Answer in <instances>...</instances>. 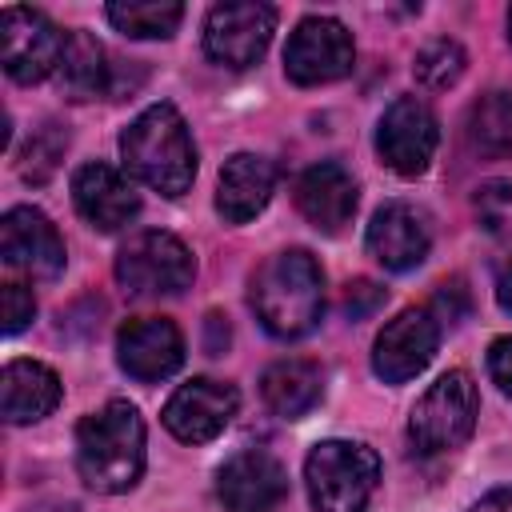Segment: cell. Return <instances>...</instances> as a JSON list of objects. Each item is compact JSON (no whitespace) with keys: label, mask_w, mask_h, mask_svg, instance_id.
Segmentation results:
<instances>
[{"label":"cell","mask_w":512,"mask_h":512,"mask_svg":"<svg viewBox=\"0 0 512 512\" xmlns=\"http://www.w3.org/2000/svg\"><path fill=\"white\" fill-rule=\"evenodd\" d=\"M252 308L256 320L280 336L300 340L320 324L324 312V272L304 248H288L268 256L252 276Z\"/></svg>","instance_id":"1"},{"label":"cell","mask_w":512,"mask_h":512,"mask_svg":"<svg viewBox=\"0 0 512 512\" xmlns=\"http://www.w3.org/2000/svg\"><path fill=\"white\" fill-rule=\"evenodd\" d=\"M120 156L128 172L160 196H184L196 180V144L184 116L172 104L144 108L120 136Z\"/></svg>","instance_id":"2"},{"label":"cell","mask_w":512,"mask_h":512,"mask_svg":"<svg viewBox=\"0 0 512 512\" xmlns=\"http://www.w3.org/2000/svg\"><path fill=\"white\" fill-rule=\"evenodd\" d=\"M76 468L96 492H128L144 472V420L128 400H108L76 428Z\"/></svg>","instance_id":"3"},{"label":"cell","mask_w":512,"mask_h":512,"mask_svg":"<svg viewBox=\"0 0 512 512\" xmlns=\"http://www.w3.org/2000/svg\"><path fill=\"white\" fill-rule=\"evenodd\" d=\"M304 480L316 512H364L380 480V460L368 444L320 440L304 460Z\"/></svg>","instance_id":"4"},{"label":"cell","mask_w":512,"mask_h":512,"mask_svg":"<svg viewBox=\"0 0 512 512\" xmlns=\"http://www.w3.org/2000/svg\"><path fill=\"white\" fill-rule=\"evenodd\" d=\"M476 384L468 372L452 368L444 372L412 408L408 416V436H412V448L424 452V456H436V452H452L460 448L472 428H476Z\"/></svg>","instance_id":"5"},{"label":"cell","mask_w":512,"mask_h":512,"mask_svg":"<svg viewBox=\"0 0 512 512\" xmlns=\"http://www.w3.org/2000/svg\"><path fill=\"white\" fill-rule=\"evenodd\" d=\"M196 276L192 252L172 232H136L116 256V280L136 296L184 292Z\"/></svg>","instance_id":"6"},{"label":"cell","mask_w":512,"mask_h":512,"mask_svg":"<svg viewBox=\"0 0 512 512\" xmlns=\"http://www.w3.org/2000/svg\"><path fill=\"white\" fill-rule=\"evenodd\" d=\"M68 36L36 8H4L0 12V60L4 72L20 84H36L60 68Z\"/></svg>","instance_id":"7"},{"label":"cell","mask_w":512,"mask_h":512,"mask_svg":"<svg viewBox=\"0 0 512 512\" xmlns=\"http://www.w3.org/2000/svg\"><path fill=\"white\" fill-rule=\"evenodd\" d=\"M276 28V8L260 0L216 4L204 20V52L224 68H248L264 56Z\"/></svg>","instance_id":"8"},{"label":"cell","mask_w":512,"mask_h":512,"mask_svg":"<svg viewBox=\"0 0 512 512\" xmlns=\"http://www.w3.org/2000/svg\"><path fill=\"white\" fill-rule=\"evenodd\" d=\"M436 144H440V128H436V116L424 100L400 96L384 108L380 128H376V152L392 172L420 176L432 164Z\"/></svg>","instance_id":"9"},{"label":"cell","mask_w":512,"mask_h":512,"mask_svg":"<svg viewBox=\"0 0 512 512\" xmlns=\"http://www.w3.org/2000/svg\"><path fill=\"white\" fill-rule=\"evenodd\" d=\"M352 36L340 20L332 16H308L296 24V32L288 36L284 48V72L296 84H328L348 76L352 68Z\"/></svg>","instance_id":"10"},{"label":"cell","mask_w":512,"mask_h":512,"mask_svg":"<svg viewBox=\"0 0 512 512\" xmlns=\"http://www.w3.org/2000/svg\"><path fill=\"white\" fill-rule=\"evenodd\" d=\"M240 408V396L232 384L224 380H208V376H196L188 384H180L168 404H164V428L184 440V444H204V440H216L232 416Z\"/></svg>","instance_id":"11"},{"label":"cell","mask_w":512,"mask_h":512,"mask_svg":"<svg viewBox=\"0 0 512 512\" xmlns=\"http://www.w3.org/2000/svg\"><path fill=\"white\" fill-rule=\"evenodd\" d=\"M436 344H440V328H436L432 312L404 308L400 316H392L380 328L376 348H372V368L380 380L404 384L428 368V360L436 356Z\"/></svg>","instance_id":"12"},{"label":"cell","mask_w":512,"mask_h":512,"mask_svg":"<svg viewBox=\"0 0 512 512\" xmlns=\"http://www.w3.org/2000/svg\"><path fill=\"white\" fill-rule=\"evenodd\" d=\"M216 492L228 512H272L288 496V472L272 452L244 448L220 464Z\"/></svg>","instance_id":"13"},{"label":"cell","mask_w":512,"mask_h":512,"mask_svg":"<svg viewBox=\"0 0 512 512\" xmlns=\"http://www.w3.org/2000/svg\"><path fill=\"white\" fill-rule=\"evenodd\" d=\"M0 256L8 268H20L36 280H52L64 268V240L40 208H8L0 220Z\"/></svg>","instance_id":"14"},{"label":"cell","mask_w":512,"mask_h":512,"mask_svg":"<svg viewBox=\"0 0 512 512\" xmlns=\"http://www.w3.org/2000/svg\"><path fill=\"white\" fill-rule=\"evenodd\" d=\"M116 360L136 380H164L184 364V336L168 316H136L116 332Z\"/></svg>","instance_id":"15"},{"label":"cell","mask_w":512,"mask_h":512,"mask_svg":"<svg viewBox=\"0 0 512 512\" xmlns=\"http://www.w3.org/2000/svg\"><path fill=\"white\" fill-rule=\"evenodd\" d=\"M72 200H76V212L92 228H100V232H116V228H124L140 212L136 188L124 180L120 168H112L104 160H92V164H80L76 168V176H72Z\"/></svg>","instance_id":"16"},{"label":"cell","mask_w":512,"mask_h":512,"mask_svg":"<svg viewBox=\"0 0 512 512\" xmlns=\"http://www.w3.org/2000/svg\"><path fill=\"white\" fill-rule=\"evenodd\" d=\"M428 224L424 216L404 204V200H392L384 208H376L372 224H368V252L388 268V272H408L416 268L424 256H428Z\"/></svg>","instance_id":"17"},{"label":"cell","mask_w":512,"mask_h":512,"mask_svg":"<svg viewBox=\"0 0 512 512\" xmlns=\"http://www.w3.org/2000/svg\"><path fill=\"white\" fill-rule=\"evenodd\" d=\"M276 192V164L256 156V152H236L220 168L216 184V212L228 224H248L252 216L264 212V204Z\"/></svg>","instance_id":"18"},{"label":"cell","mask_w":512,"mask_h":512,"mask_svg":"<svg viewBox=\"0 0 512 512\" xmlns=\"http://www.w3.org/2000/svg\"><path fill=\"white\" fill-rule=\"evenodd\" d=\"M296 208L320 232H340L356 212V180L336 160H320L296 180Z\"/></svg>","instance_id":"19"},{"label":"cell","mask_w":512,"mask_h":512,"mask_svg":"<svg viewBox=\"0 0 512 512\" xmlns=\"http://www.w3.org/2000/svg\"><path fill=\"white\" fill-rule=\"evenodd\" d=\"M60 404V376L40 360H8L0 376V412L8 424L44 420Z\"/></svg>","instance_id":"20"},{"label":"cell","mask_w":512,"mask_h":512,"mask_svg":"<svg viewBox=\"0 0 512 512\" xmlns=\"http://www.w3.org/2000/svg\"><path fill=\"white\" fill-rule=\"evenodd\" d=\"M260 392H264V404H268L276 416L296 420V416H304V412L320 400V392H324V372H320V364L300 360V356L276 360V364L264 368Z\"/></svg>","instance_id":"21"},{"label":"cell","mask_w":512,"mask_h":512,"mask_svg":"<svg viewBox=\"0 0 512 512\" xmlns=\"http://www.w3.org/2000/svg\"><path fill=\"white\" fill-rule=\"evenodd\" d=\"M56 76H60V88H64L68 100H96V96L112 92L108 52L88 32H68V44H64V56H60Z\"/></svg>","instance_id":"22"},{"label":"cell","mask_w":512,"mask_h":512,"mask_svg":"<svg viewBox=\"0 0 512 512\" xmlns=\"http://www.w3.org/2000/svg\"><path fill=\"white\" fill-rule=\"evenodd\" d=\"M108 20L116 32L124 36H136V40H164L180 28L184 20V4H172V0H116L108 4Z\"/></svg>","instance_id":"23"},{"label":"cell","mask_w":512,"mask_h":512,"mask_svg":"<svg viewBox=\"0 0 512 512\" xmlns=\"http://www.w3.org/2000/svg\"><path fill=\"white\" fill-rule=\"evenodd\" d=\"M468 140L484 156H504L512 152V96L508 92H488L472 104L468 116Z\"/></svg>","instance_id":"24"},{"label":"cell","mask_w":512,"mask_h":512,"mask_svg":"<svg viewBox=\"0 0 512 512\" xmlns=\"http://www.w3.org/2000/svg\"><path fill=\"white\" fill-rule=\"evenodd\" d=\"M412 72H416V80H420L424 88H432V92L452 88V84L460 80V72H464V48H460L456 40H448V36L428 40V44L416 52Z\"/></svg>","instance_id":"25"},{"label":"cell","mask_w":512,"mask_h":512,"mask_svg":"<svg viewBox=\"0 0 512 512\" xmlns=\"http://www.w3.org/2000/svg\"><path fill=\"white\" fill-rule=\"evenodd\" d=\"M64 144H68V136H60L56 132V124H48L32 144H28V152H24V176L28 180H44L52 168H56V156L64 152Z\"/></svg>","instance_id":"26"},{"label":"cell","mask_w":512,"mask_h":512,"mask_svg":"<svg viewBox=\"0 0 512 512\" xmlns=\"http://www.w3.org/2000/svg\"><path fill=\"white\" fill-rule=\"evenodd\" d=\"M0 300H4V332H8V336L20 332V328L36 316V300H32V292H28L24 284H4Z\"/></svg>","instance_id":"27"},{"label":"cell","mask_w":512,"mask_h":512,"mask_svg":"<svg viewBox=\"0 0 512 512\" xmlns=\"http://www.w3.org/2000/svg\"><path fill=\"white\" fill-rule=\"evenodd\" d=\"M380 304H384V288H376L372 280H352L348 292H344V312H348L352 320L372 316Z\"/></svg>","instance_id":"28"},{"label":"cell","mask_w":512,"mask_h":512,"mask_svg":"<svg viewBox=\"0 0 512 512\" xmlns=\"http://www.w3.org/2000/svg\"><path fill=\"white\" fill-rule=\"evenodd\" d=\"M488 372L500 384V392L512 396V336L492 340V348H488Z\"/></svg>","instance_id":"29"},{"label":"cell","mask_w":512,"mask_h":512,"mask_svg":"<svg viewBox=\"0 0 512 512\" xmlns=\"http://www.w3.org/2000/svg\"><path fill=\"white\" fill-rule=\"evenodd\" d=\"M496 204H500V208L512 204V184H504V180H488L484 188H476V208H484L492 220H496Z\"/></svg>","instance_id":"30"},{"label":"cell","mask_w":512,"mask_h":512,"mask_svg":"<svg viewBox=\"0 0 512 512\" xmlns=\"http://www.w3.org/2000/svg\"><path fill=\"white\" fill-rule=\"evenodd\" d=\"M224 344H228V324L220 312H208V352L216 356V352H224Z\"/></svg>","instance_id":"31"},{"label":"cell","mask_w":512,"mask_h":512,"mask_svg":"<svg viewBox=\"0 0 512 512\" xmlns=\"http://www.w3.org/2000/svg\"><path fill=\"white\" fill-rule=\"evenodd\" d=\"M472 512H512V488H496V492H488Z\"/></svg>","instance_id":"32"},{"label":"cell","mask_w":512,"mask_h":512,"mask_svg":"<svg viewBox=\"0 0 512 512\" xmlns=\"http://www.w3.org/2000/svg\"><path fill=\"white\" fill-rule=\"evenodd\" d=\"M496 300H500V308L504 312H512V260L500 268V276H496Z\"/></svg>","instance_id":"33"},{"label":"cell","mask_w":512,"mask_h":512,"mask_svg":"<svg viewBox=\"0 0 512 512\" xmlns=\"http://www.w3.org/2000/svg\"><path fill=\"white\" fill-rule=\"evenodd\" d=\"M508 36H512V8H508Z\"/></svg>","instance_id":"34"}]
</instances>
